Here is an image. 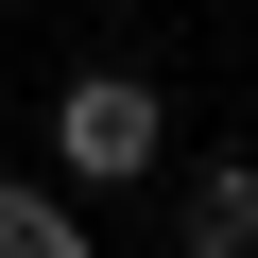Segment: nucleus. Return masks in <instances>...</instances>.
<instances>
[{"label": "nucleus", "mask_w": 258, "mask_h": 258, "mask_svg": "<svg viewBox=\"0 0 258 258\" xmlns=\"http://www.w3.org/2000/svg\"><path fill=\"white\" fill-rule=\"evenodd\" d=\"M155 138H172V103H155L138 69H69V86H52V155H69L86 189H120V172H155Z\"/></svg>", "instance_id": "1"}, {"label": "nucleus", "mask_w": 258, "mask_h": 258, "mask_svg": "<svg viewBox=\"0 0 258 258\" xmlns=\"http://www.w3.org/2000/svg\"><path fill=\"white\" fill-rule=\"evenodd\" d=\"M172 241H189V258H258V172L224 155V172H207V189L172 207Z\"/></svg>", "instance_id": "2"}, {"label": "nucleus", "mask_w": 258, "mask_h": 258, "mask_svg": "<svg viewBox=\"0 0 258 258\" xmlns=\"http://www.w3.org/2000/svg\"><path fill=\"white\" fill-rule=\"evenodd\" d=\"M0 258H86V224H69L52 189H18V172H0Z\"/></svg>", "instance_id": "3"}]
</instances>
